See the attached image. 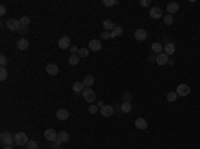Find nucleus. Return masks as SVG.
I'll use <instances>...</instances> for the list:
<instances>
[{"label": "nucleus", "mask_w": 200, "mask_h": 149, "mask_svg": "<svg viewBox=\"0 0 200 149\" xmlns=\"http://www.w3.org/2000/svg\"><path fill=\"white\" fill-rule=\"evenodd\" d=\"M177 99V93L176 92H169L168 94H167V100L169 101V103H173V101H176Z\"/></svg>", "instance_id": "obj_28"}, {"label": "nucleus", "mask_w": 200, "mask_h": 149, "mask_svg": "<svg viewBox=\"0 0 200 149\" xmlns=\"http://www.w3.org/2000/svg\"><path fill=\"white\" fill-rule=\"evenodd\" d=\"M103 4L104 7H112L115 4H119V2H116V0H103Z\"/></svg>", "instance_id": "obj_30"}, {"label": "nucleus", "mask_w": 200, "mask_h": 149, "mask_svg": "<svg viewBox=\"0 0 200 149\" xmlns=\"http://www.w3.org/2000/svg\"><path fill=\"white\" fill-rule=\"evenodd\" d=\"M56 117L60 120V121H65L68 117H70V113H68L67 109H59L56 112Z\"/></svg>", "instance_id": "obj_16"}, {"label": "nucleus", "mask_w": 200, "mask_h": 149, "mask_svg": "<svg viewBox=\"0 0 200 149\" xmlns=\"http://www.w3.org/2000/svg\"><path fill=\"white\" fill-rule=\"evenodd\" d=\"M103 27H104L105 31H112L115 28V24H114V21H111V20H104Z\"/></svg>", "instance_id": "obj_23"}, {"label": "nucleus", "mask_w": 200, "mask_h": 149, "mask_svg": "<svg viewBox=\"0 0 200 149\" xmlns=\"http://www.w3.org/2000/svg\"><path fill=\"white\" fill-rule=\"evenodd\" d=\"M5 12H7V8H5V5H0V15H5Z\"/></svg>", "instance_id": "obj_39"}, {"label": "nucleus", "mask_w": 200, "mask_h": 149, "mask_svg": "<svg viewBox=\"0 0 200 149\" xmlns=\"http://www.w3.org/2000/svg\"><path fill=\"white\" fill-rule=\"evenodd\" d=\"M3 149H13L12 147H11V145H5V147L4 148H3Z\"/></svg>", "instance_id": "obj_42"}, {"label": "nucleus", "mask_w": 200, "mask_h": 149, "mask_svg": "<svg viewBox=\"0 0 200 149\" xmlns=\"http://www.w3.org/2000/svg\"><path fill=\"white\" fill-rule=\"evenodd\" d=\"M168 63V55L167 53H159L156 56V64L158 65H165Z\"/></svg>", "instance_id": "obj_13"}, {"label": "nucleus", "mask_w": 200, "mask_h": 149, "mask_svg": "<svg viewBox=\"0 0 200 149\" xmlns=\"http://www.w3.org/2000/svg\"><path fill=\"white\" fill-rule=\"evenodd\" d=\"M30 23H31V19L28 16H23L20 19V24H21V27H28L30 25Z\"/></svg>", "instance_id": "obj_27"}, {"label": "nucleus", "mask_w": 200, "mask_h": 149, "mask_svg": "<svg viewBox=\"0 0 200 149\" xmlns=\"http://www.w3.org/2000/svg\"><path fill=\"white\" fill-rule=\"evenodd\" d=\"M135 126L140 130H144V129L148 128V122H147V120L145 119L139 117V119H136V121H135Z\"/></svg>", "instance_id": "obj_11"}, {"label": "nucleus", "mask_w": 200, "mask_h": 149, "mask_svg": "<svg viewBox=\"0 0 200 149\" xmlns=\"http://www.w3.org/2000/svg\"><path fill=\"white\" fill-rule=\"evenodd\" d=\"M44 139H45V140H48V141H51V143L56 141V139H57V133H56V130H55V129H52V128L47 129L45 132H44Z\"/></svg>", "instance_id": "obj_7"}, {"label": "nucleus", "mask_w": 200, "mask_h": 149, "mask_svg": "<svg viewBox=\"0 0 200 149\" xmlns=\"http://www.w3.org/2000/svg\"><path fill=\"white\" fill-rule=\"evenodd\" d=\"M140 5H141V7H148V5H151V0H141V2H140Z\"/></svg>", "instance_id": "obj_35"}, {"label": "nucleus", "mask_w": 200, "mask_h": 149, "mask_svg": "<svg viewBox=\"0 0 200 149\" xmlns=\"http://www.w3.org/2000/svg\"><path fill=\"white\" fill-rule=\"evenodd\" d=\"M45 71H47V73H48V75L55 76V75L59 73V67H57L56 64H47Z\"/></svg>", "instance_id": "obj_12"}, {"label": "nucleus", "mask_w": 200, "mask_h": 149, "mask_svg": "<svg viewBox=\"0 0 200 149\" xmlns=\"http://www.w3.org/2000/svg\"><path fill=\"white\" fill-rule=\"evenodd\" d=\"M0 141H2V144H4V145H11L13 141H15V137H13L9 132H3L0 134Z\"/></svg>", "instance_id": "obj_2"}, {"label": "nucleus", "mask_w": 200, "mask_h": 149, "mask_svg": "<svg viewBox=\"0 0 200 149\" xmlns=\"http://www.w3.org/2000/svg\"><path fill=\"white\" fill-rule=\"evenodd\" d=\"M150 16L152 19H160V17L163 16V11L159 8V7H154V8H151L150 11Z\"/></svg>", "instance_id": "obj_14"}, {"label": "nucleus", "mask_w": 200, "mask_h": 149, "mask_svg": "<svg viewBox=\"0 0 200 149\" xmlns=\"http://www.w3.org/2000/svg\"><path fill=\"white\" fill-rule=\"evenodd\" d=\"M191 92V88L188 87L187 84H180V85H177V89H176V93H177V96H180V97H184V96H188Z\"/></svg>", "instance_id": "obj_4"}, {"label": "nucleus", "mask_w": 200, "mask_h": 149, "mask_svg": "<svg viewBox=\"0 0 200 149\" xmlns=\"http://www.w3.org/2000/svg\"><path fill=\"white\" fill-rule=\"evenodd\" d=\"M163 49H164V48H163V45L160 44V43H154V44H152V51H154L156 55L162 53V51H163Z\"/></svg>", "instance_id": "obj_25"}, {"label": "nucleus", "mask_w": 200, "mask_h": 149, "mask_svg": "<svg viewBox=\"0 0 200 149\" xmlns=\"http://www.w3.org/2000/svg\"><path fill=\"white\" fill-rule=\"evenodd\" d=\"M167 11H168V15H172V13H175L179 11V4L175 2L168 3V4H167Z\"/></svg>", "instance_id": "obj_18"}, {"label": "nucleus", "mask_w": 200, "mask_h": 149, "mask_svg": "<svg viewBox=\"0 0 200 149\" xmlns=\"http://www.w3.org/2000/svg\"><path fill=\"white\" fill-rule=\"evenodd\" d=\"M123 32H124V30H123L122 25H115V28L111 32V37H119L123 35Z\"/></svg>", "instance_id": "obj_19"}, {"label": "nucleus", "mask_w": 200, "mask_h": 149, "mask_svg": "<svg viewBox=\"0 0 200 149\" xmlns=\"http://www.w3.org/2000/svg\"><path fill=\"white\" fill-rule=\"evenodd\" d=\"M164 23L167 24V25H171L173 23V17H172V15H167L165 17H164Z\"/></svg>", "instance_id": "obj_33"}, {"label": "nucleus", "mask_w": 200, "mask_h": 149, "mask_svg": "<svg viewBox=\"0 0 200 149\" xmlns=\"http://www.w3.org/2000/svg\"><path fill=\"white\" fill-rule=\"evenodd\" d=\"M88 111H89V113L95 115L96 112H97V107H95V105H91V107H88Z\"/></svg>", "instance_id": "obj_36"}, {"label": "nucleus", "mask_w": 200, "mask_h": 149, "mask_svg": "<svg viewBox=\"0 0 200 149\" xmlns=\"http://www.w3.org/2000/svg\"><path fill=\"white\" fill-rule=\"evenodd\" d=\"M17 48H19L20 51H25V49H27L28 48V47H30V41H28V40L27 39H19V40H17Z\"/></svg>", "instance_id": "obj_17"}, {"label": "nucleus", "mask_w": 200, "mask_h": 149, "mask_svg": "<svg viewBox=\"0 0 200 149\" xmlns=\"http://www.w3.org/2000/svg\"><path fill=\"white\" fill-rule=\"evenodd\" d=\"M68 140H70V133H68V132H64V130H61V132L57 134V139H56L55 143L59 145V144H61V143H67Z\"/></svg>", "instance_id": "obj_9"}, {"label": "nucleus", "mask_w": 200, "mask_h": 149, "mask_svg": "<svg viewBox=\"0 0 200 149\" xmlns=\"http://www.w3.org/2000/svg\"><path fill=\"white\" fill-rule=\"evenodd\" d=\"M83 96H84L85 101H88V103H93V101L96 100V94L91 88H84V90H83Z\"/></svg>", "instance_id": "obj_3"}, {"label": "nucleus", "mask_w": 200, "mask_h": 149, "mask_svg": "<svg viewBox=\"0 0 200 149\" xmlns=\"http://www.w3.org/2000/svg\"><path fill=\"white\" fill-rule=\"evenodd\" d=\"M5 25H7V28L11 30V31H19L21 28L20 20H16V19H8L5 21Z\"/></svg>", "instance_id": "obj_1"}, {"label": "nucleus", "mask_w": 200, "mask_h": 149, "mask_svg": "<svg viewBox=\"0 0 200 149\" xmlns=\"http://www.w3.org/2000/svg\"><path fill=\"white\" fill-rule=\"evenodd\" d=\"M83 88H84V84H83L82 81H76L75 84L72 85V89H74L75 93H79V92H82V90H84Z\"/></svg>", "instance_id": "obj_22"}, {"label": "nucleus", "mask_w": 200, "mask_h": 149, "mask_svg": "<svg viewBox=\"0 0 200 149\" xmlns=\"http://www.w3.org/2000/svg\"><path fill=\"white\" fill-rule=\"evenodd\" d=\"M101 37H103V39H110L111 34H110V32H101Z\"/></svg>", "instance_id": "obj_40"}, {"label": "nucleus", "mask_w": 200, "mask_h": 149, "mask_svg": "<svg viewBox=\"0 0 200 149\" xmlns=\"http://www.w3.org/2000/svg\"><path fill=\"white\" fill-rule=\"evenodd\" d=\"M175 44H173V43H167V44L164 45V52L167 53V55H173V53H175Z\"/></svg>", "instance_id": "obj_20"}, {"label": "nucleus", "mask_w": 200, "mask_h": 149, "mask_svg": "<svg viewBox=\"0 0 200 149\" xmlns=\"http://www.w3.org/2000/svg\"><path fill=\"white\" fill-rule=\"evenodd\" d=\"M7 76H8V73H7V69L4 67H2V69H0V80L2 81H4V80H7Z\"/></svg>", "instance_id": "obj_29"}, {"label": "nucleus", "mask_w": 200, "mask_h": 149, "mask_svg": "<svg viewBox=\"0 0 200 149\" xmlns=\"http://www.w3.org/2000/svg\"><path fill=\"white\" fill-rule=\"evenodd\" d=\"M88 47H89L91 51H95V52H96V51H100L103 45H101L100 40H91V41L88 43Z\"/></svg>", "instance_id": "obj_15"}, {"label": "nucleus", "mask_w": 200, "mask_h": 149, "mask_svg": "<svg viewBox=\"0 0 200 149\" xmlns=\"http://www.w3.org/2000/svg\"><path fill=\"white\" fill-rule=\"evenodd\" d=\"M114 108L111 107V105H103V107L100 108V113L103 115V117H111L112 115H114Z\"/></svg>", "instance_id": "obj_8"}, {"label": "nucleus", "mask_w": 200, "mask_h": 149, "mask_svg": "<svg viewBox=\"0 0 200 149\" xmlns=\"http://www.w3.org/2000/svg\"><path fill=\"white\" fill-rule=\"evenodd\" d=\"M57 45H59V48H61V49L70 48V45H71V39L68 37V36H61V37L59 39V41H57Z\"/></svg>", "instance_id": "obj_6"}, {"label": "nucleus", "mask_w": 200, "mask_h": 149, "mask_svg": "<svg viewBox=\"0 0 200 149\" xmlns=\"http://www.w3.org/2000/svg\"><path fill=\"white\" fill-rule=\"evenodd\" d=\"M78 52H79V48H78V47L72 45V47H71V53H72V55H76Z\"/></svg>", "instance_id": "obj_38"}, {"label": "nucleus", "mask_w": 200, "mask_h": 149, "mask_svg": "<svg viewBox=\"0 0 200 149\" xmlns=\"http://www.w3.org/2000/svg\"><path fill=\"white\" fill-rule=\"evenodd\" d=\"M78 56L79 57H87L88 56V49L87 48H80L79 52H78Z\"/></svg>", "instance_id": "obj_31"}, {"label": "nucleus", "mask_w": 200, "mask_h": 149, "mask_svg": "<svg viewBox=\"0 0 200 149\" xmlns=\"http://www.w3.org/2000/svg\"><path fill=\"white\" fill-rule=\"evenodd\" d=\"M93 83H95V79H93V76L91 75H87L84 80H83V84H84L85 88H91V85H93Z\"/></svg>", "instance_id": "obj_21"}, {"label": "nucleus", "mask_w": 200, "mask_h": 149, "mask_svg": "<svg viewBox=\"0 0 200 149\" xmlns=\"http://www.w3.org/2000/svg\"><path fill=\"white\" fill-rule=\"evenodd\" d=\"M27 27H21L20 28V30H19V34H21V35H25V34H27Z\"/></svg>", "instance_id": "obj_41"}, {"label": "nucleus", "mask_w": 200, "mask_h": 149, "mask_svg": "<svg viewBox=\"0 0 200 149\" xmlns=\"http://www.w3.org/2000/svg\"><path fill=\"white\" fill-rule=\"evenodd\" d=\"M15 143L17 145H25V144H28V136L24 132H19L15 136Z\"/></svg>", "instance_id": "obj_5"}, {"label": "nucleus", "mask_w": 200, "mask_h": 149, "mask_svg": "<svg viewBox=\"0 0 200 149\" xmlns=\"http://www.w3.org/2000/svg\"><path fill=\"white\" fill-rule=\"evenodd\" d=\"M147 37H148V34H147V31L145 30H143V28L136 30V32H135V39L136 40H139V41H144Z\"/></svg>", "instance_id": "obj_10"}, {"label": "nucleus", "mask_w": 200, "mask_h": 149, "mask_svg": "<svg viewBox=\"0 0 200 149\" xmlns=\"http://www.w3.org/2000/svg\"><path fill=\"white\" fill-rule=\"evenodd\" d=\"M7 63H8V59H7V56L5 55L0 56V64H2V67H5Z\"/></svg>", "instance_id": "obj_34"}, {"label": "nucleus", "mask_w": 200, "mask_h": 149, "mask_svg": "<svg viewBox=\"0 0 200 149\" xmlns=\"http://www.w3.org/2000/svg\"><path fill=\"white\" fill-rule=\"evenodd\" d=\"M79 60H80V57L78 55H71L70 59H68V63H70L71 65H78L79 64Z\"/></svg>", "instance_id": "obj_26"}, {"label": "nucleus", "mask_w": 200, "mask_h": 149, "mask_svg": "<svg viewBox=\"0 0 200 149\" xmlns=\"http://www.w3.org/2000/svg\"><path fill=\"white\" fill-rule=\"evenodd\" d=\"M122 111L124 112V113H129V112L132 111V105H131V103L123 101V104H122Z\"/></svg>", "instance_id": "obj_24"}, {"label": "nucleus", "mask_w": 200, "mask_h": 149, "mask_svg": "<svg viewBox=\"0 0 200 149\" xmlns=\"http://www.w3.org/2000/svg\"><path fill=\"white\" fill-rule=\"evenodd\" d=\"M129 100H131V94L128 92L123 94V101H127V103H129Z\"/></svg>", "instance_id": "obj_37"}, {"label": "nucleus", "mask_w": 200, "mask_h": 149, "mask_svg": "<svg viewBox=\"0 0 200 149\" xmlns=\"http://www.w3.org/2000/svg\"><path fill=\"white\" fill-rule=\"evenodd\" d=\"M27 147H28V149H38V143H36L35 140H30Z\"/></svg>", "instance_id": "obj_32"}]
</instances>
